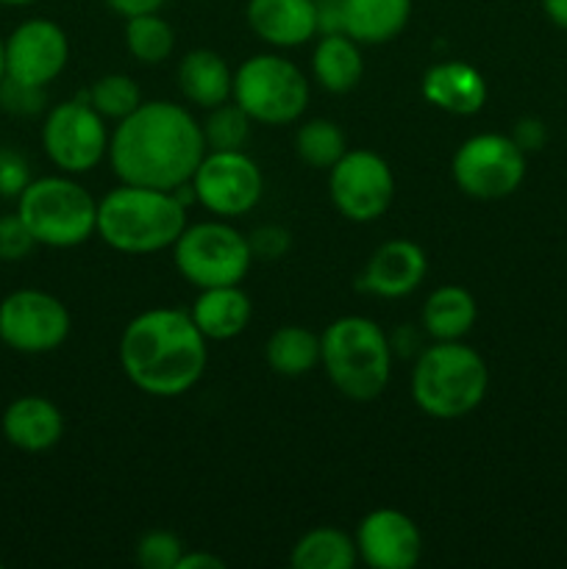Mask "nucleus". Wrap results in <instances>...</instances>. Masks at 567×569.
<instances>
[{"label":"nucleus","instance_id":"27","mask_svg":"<svg viewBox=\"0 0 567 569\" xmlns=\"http://www.w3.org/2000/svg\"><path fill=\"white\" fill-rule=\"evenodd\" d=\"M122 37H126L128 53L139 64H165L172 56V50H176V28L161 17V11H156V14L128 17Z\"/></svg>","mask_w":567,"mask_h":569},{"label":"nucleus","instance_id":"14","mask_svg":"<svg viewBox=\"0 0 567 569\" xmlns=\"http://www.w3.org/2000/svg\"><path fill=\"white\" fill-rule=\"evenodd\" d=\"M67 61H70V37L59 22L48 17L22 20L6 37V78L31 87H48L67 70Z\"/></svg>","mask_w":567,"mask_h":569},{"label":"nucleus","instance_id":"36","mask_svg":"<svg viewBox=\"0 0 567 569\" xmlns=\"http://www.w3.org/2000/svg\"><path fill=\"white\" fill-rule=\"evenodd\" d=\"M509 137L515 139L517 148L528 156L545 148V142H548V128H545V122L539 120V117H520Z\"/></svg>","mask_w":567,"mask_h":569},{"label":"nucleus","instance_id":"11","mask_svg":"<svg viewBox=\"0 0 567 569\" xmlns=\"http://www.w3.org/2000/svg\"><path fill=\"white\" fill-rule=\"evenodd\" d=\"M195 203L220 220L250 214L265 194L261 167L245 150H206L198 170L189 178Z\"/></svg>","mask_w":567,"mask_h":569},{"label":"nucleus","instance_id":"26","mask_svg":"<svg viewBox=\"0 0 567 569\" xmlns=\"http://www.w3.org/2000/svg\"><path fill=\"white\" fill-rule=\"evenodd\" d=\"M265 361L276 376L300 378L320 367V337L304 326H281L267 337Z\"/></svg>","mask_w":567,"mask_h":569},{"label":"nucleus","instance_id":"24","mask_svg":"<svg viewBox=\"0 0 567 569\" xmlns=\"http://www.w3.org/2000/svg\"><path fill=\"white\" fill-rule=\"evenodd\" d=\"M478 320V303L459 283L437 287L426 298L420 311V326L431 342L465 339Z\"/></svg>","mask_w":567,"mask_h":569},{"label":"nucleus","instance_id":"39","mask_svg":"<svg viewBox=\"0 0 567 569\" xmlns=\"http://www.w3.org/2000/svg\"><path fill=\"white\" fill-rule=\"evenodd\" d=\"M178 569H226V561L217 553H209V550H192V553L183 550Z\"/></svg>","mask_w":567,"mask_h":569},{"label":"nucleus","instance_id":"4","mask_svg":"<svg viewBox=\"0 0 567 569\" xmlns=\"http://www.w3.org/2000/svg\"><path fill=\"white\" fill-rule=\"evenodd\" d=\"M489 367L476 348L461 339L431 342L415 356L409 392L417 409L431 420H461L484 403Z\"/></svg>","mask_w":567,"mask_h":569},{"label":"nucleus","instance_id":"40","mask_svg":"<svg viewBox=\"0 0 567 569\" xmlns=\"http://www.w3.org/2000/svg\"><path fill=\"white\" fill-rule=\"evenodd\" d=\"M539 3H543L545 17H548L556 28H565L567 31V0H539Z\"/></svg>","mask_w":567,"mask_h":569},{"label":"nucleus","instance_id":"15","mask_svg":"<svg viewBox=\"0 0 567 569\" xmlns=\"http://www.w3.org/2000/svg\"><path fill=\"white\" fill-rule=\"evenodd\" d=\"M359 561L372 569H411L422 556V533L409 515L398 509H372L356 526Z\"/></svg>","mask_w":567,"mask_h":569},{"label":"nucleus","instance_id":"18","mask_svg":"<svg viewBox=\"0 0 567 569\" xmlns=\"http://www.w3.org/2000/svg\"><path fill=\"white\" fill-rule=\"evenodd\" d=\"M0 431L11 448L22 453H44L64 437V415L42 395H22L6 406Z\"/></svg>","mask_w":567,"mask_h":569},{"label":"nucleus","instance_id":"25","mask_svg":"<svg viewBox=\"0 0 567 569\" xmlns=\"http://www.w3.org/2000/svg\"><path fill=\"white\" fill-rule=\"evenodd\" d=\"M359 561L356 539L334 526H317L292 545L289 565L295 569H350Z\"/></svg>","mask_w":567,"mask_h":569},{"label":"nucleus","instance_id":"42","mask_svg":"<svg viewBox=\"0 0 567 569\" xmlns=\"http://www.w3.org/2000/svg\"><path fill=\"white\" fill-rule=\"evenodd\" d=\"M37 0H0V6H11V9H22V6H31Z\"/></svg>","mask_w":567,"mask_h":569},{"label":"nucleus","instance_id":"8","mask_svg":"<svg viewBox=\"0 0 567 569\" xmlns=\"http://www.w3.org/2000/svg\"><path fill=\"white\" fill-rule=\"evenodd\" d=\"M170 250L178 276L195 289L242 283L253 264L250 239L220 217L195 226L187 222Z\"/></svg>","mask_w":567,"mask_h":569},{"label":"nucleus","instance_id":"13","mask_svg":"<svg viewBox=\"0 0 567 569\" xmlns=\"http://www.w3.org/2000/svg\"><path fill=\"white\" fill-rule=\"evenodd\" d=\"M328 198L350 222H376L395 200V172L384 156L367 148H348L328 170Z\"/></svg>","mask_w":567,"mask_h":569},{"label":"nucleus","instance_id":"22","mask_svg":"<svg viewBox=\"0 0 567 569\" xmlns=\"http://www.w3.org/2000/svg\"><path fill=\"white\" fill-rule=\"evenodd\" d=\"M365 76L361 44L345 31L320 33L311 50V78L331 94H348Z\"/></svg>","mask_w":567,"mask_h":569},{"label":"nucleus","instance_id":"7","mask_svg":"<svg viewBox=\"0 0 567 569\" xmlns=\"http://www.w3.org/2000/svg\"><path fill=\"white\" fill-rule=\"evenodd\" d=\"M311 87L295 61L256 53L233 70L231 100L259 126H289L306 114Z\"/></svg>","mask_w":567,"mask_h":569},{"label":"nucleus","instance_id":"21","mask_svg":"<svg viewBox=\"0 0 567 569\" xmlns=\"http://www.w3.org/2000/svg\"><path fill=\"white\" fill-rule=\"evenodd\" d=\"M178 89L189 106L209 111L231 100L233 70L217 50H189L178 64Z\"/></svg>","mask_w":567,"mask_h":569},{"label":"nucleus","instance_id":"23","mask_svg":"<svg viewBox=\"0 0 567 569\" xmlns=\"http://www.w3.org/2000/svg\"><path fill=\"white\" fill-rule=\"evenodd\" d=\"M411 20V0H342V31L359 44H387Z\"/></svg>","mask_w":567,"mask_h":569},{"label":"nucleus","instance_id":"17","mask_svg":"<svg viewBox=\"0 0 567 569\" xmlns=\"http://www.w3.org/2000/svg\"><path fill=\"white\" fill-rule=\"evenodd\" d=\"M245 20L256 39L278 50L300 48L320 37L315 0H248Z\"/></svg>","mask_w":567,"mask_h":569},{"label":"nucleus","instance_id":"16","mask_svg":"<svg viewBox=\"0 0 567 569\" xmlns=\"http://www.w3.org/2000/svg\"><path fill=\"white\" fill-rule=\"evenodd\" d=\"M428 276L426 250L411 239H389L367 259L356 287L381 300H398L415 292Z\"/></svg>","mask_w":567,"mask_h":569},{"label":"nucleus","instance_id":"41","mask_svg":"<svg viewBox=\"0 0 567 569\" xmlns=\"http://www.w3.org/2000/svg\"><path fill=\"white\" fill-rule=\"evenodd\" d=\"M6 78V39L0 37V83H3Z\"/></svg>","mask_w":567,"mask_h":569},{"label":"nucleus","instance_id":"3","mask_svg":"<svg viewBox=\"0 0 567 569\" xmlns=\"http://www.w3.org/2000/svg\"><path fill=\"white\" fill-rule=\"evenodd\" d=\"M187 228V203L176 192L122 183L98 200V233L111 250L148 256L170 250Z\"/></svg>","mask_w":567,"mask_h":569},{"label":"nucleus","instance_id":"5","mask_svg":"<svg viewBox=\"0 0 567 569\" xmlns=\"http://www.w3.org/2000/svg\"><path fill=\"white\" fill-rule=\"evenodd\" d=\"M389 333L365 315L337 317L320 333V367L342 398L370 403L392 378Z\"/></svg>","mask_w":567,"mask_h":569},{"label":"nucleus","instance_id":"33","mask_svg":"<svg viewBox=\"0 0 567 569\" xmlns=\"http://www.w3.org/2000/svg\"><path fill=\"white\" fill-rule=\"evenodd\" d=\"M37 248L20 214H0V261H22Z\"/></svg>","mask_w":567,"mask_h":569},{"label":"nucleus","instance_id":"32","mask_svg":"<svg viewBox=\"0 0 567 569\" xmlns=\"http://www.w3.org/2000/svg\"><path fill=\"white\" fill-rule=\"evenodd\" d=\"M44 103H48L44 87H31V83L14 81V78H3V83H0V106L9 114L33 117L44 111Z\"/></svg>","mask_w":567,"mask_h":569},{"label":"nucleus","instance_id":"28","mask_svg":"<svg viewBox=\"0 0 567 569\" xmlns=\"http://www.w3.org/2000/svg\"><path fill=\"white\" fill-rule=\"evenodd\" d=\"M345 150H348L345 131L326 117L300 122L298 131H295V153L304 164L315 167V170H331L342 159Z\"/></svg>","mask_w":567,"mask_h":569},{"label":"nucleus","instance_id":"35","mask_svg":"<svg viewBox=\"0 0 567 569\" xmlns=\"http://www.w3.org/2000/svg\"><path fill=\"white\" fill-rule=\"evenodd\" d=\"M250 250H253V259H281L284 253L289 250L292 244V237H289L287 228L281 226H261L250 233Z\"/></svg>","mask_w":567,"mask_h":569},{"label":"nucleus","instance_id":"38","mask_svg":"<svg viewBox=\"0 0 567 569\" xmlns=\"http://www.w3.org/2000/svg\"><path fill=\"white\" fill-rule=\"evenodd\" d=\"M320 33L342 31V0H315Z\"/></svg>","mask_w":567,"mask_h":569},{"label":"nucleus","instance_id":"2","mask_svg":"<svg viewBox=\"0 0 567 569\" xmlns=\"http://www.w3.org/2000/svg\"><path fill=\"white\" fill-rule=\"evenodd\" d=\"M209 339L198 331L189 311L156 306L122 328L117 342L122 376L150 398H181L203 378Z\"/></svg>","mask_w":567,"mask_h":569},{"label":"nucleus","instance_id":"12","mask_svg":"<svg viewBox=\"0 0 567 569\" xmlns=\"http://www.w3.org/2000/svg\"><path fill=\"white\" fill-rule=\"evenodd\" d=\"M70 331V309L44 289H14L0 300V342L14 353H53Z\"/></svg>","mask_w":567,"mask_h":569},{"label":"nucleus","instance_id":"10","mask_svg":"<svg viewBox=\"0 0 567 569\" xmlns=\"http://www.w3.org/2000/svg\"><path fill=\"white\" fill-rule=\"evenodd\" d=\"M454 183L472 200H504L526 178V153L506 133H476L450 159Z\"/></svg>","mask_w":567,"mask_h":569},{"label":"nucleus","instance_id":"30","mask_svg":"<svg viewBox=\"0 0 567 569\" xmlns=\"http://www.w3.org/2000/svg\"><path fill=\"white\" fill-rule=\"evenodd\" d=\"M250 120L233 100L209 109L206 122H200L206 139V150H242L250 137Z\"/></svg>","mask_w":567,"mask_h":569},{"label":"nucleus","instance_id":"43","mask_svg":"<svg viewBox=\"0 0 567 569\" xmlns=\"http://www.w3.org/2000/svg\"><path fill=\"white\" fill-rule=\"evenodd\" d=\"M0 567H3V565H0Z\"/></svg>","mask_w":567,"mask_h":569},{"label":"nucleus","instance_id":"19","mask_svg":"<svg viewBox=\"0 0 567 569\" xmlns=\"http://www.w3.org/2000/svg\"><path fill=\"white\" fill-rule=\"evenodd\" d=\"M420 92L428 106L445 114L470 117L484 109L489 89L481 72L467 61H437L422 76Z\"/></svg>","mask_w":567,"mask_h":569},{"label":"nucleus","instance_id":"29","mask_svg":"<svg viewBox=\"0 0 567 569\" xmlns=\"http://www.w3.org/2000/svg\"><path fill=\"white\" fill-rule=\"evenodd\" d=\"M83 98L92 103V109L98 111L103 120L120 122L122 117H128L131 111H137L142 106V89L126 72H109V76H100L92 87L87 89Z\"/></svg>","mask_w":567,"mask_h":569},{"label":"nucleus","instance_id":"34","mask_svg":"<svg viewBox=\"0 0 567 569\" xmlns=\"http://www.w3.org/2000/svg\"><path fill=\"white\" fill-rule=\"evenodd\" d=\"M28 183H31V167L26 156L17 150H0V198L17 200Z\"/></svg>","mask_w":567,"mask_h":569},{"label":"nucleus","instance_id":"31","mask_svg":"<svg viewBox=\"0 0 567 569\" xmlns=\"http://www.w3.org/2000/svg\"><path fill=\"white\" fill-rule=\"evenodd\" d=\"M183 542L178 533L153 528L142 533L137 542V565L142 569H178V561L183 556Z\"/></svg>","mask_w":567,"mask_h":569},{"label":"nucleus","instance_id":"37","mask_svg":"<svg viewBox=\"0 0 567 569\" xmlns=\"http://www.w3.org/2000/svg\"><path fill=\"white\" fill-rule=\"evenodd\" d=\"M106 6H109L115 14H120L122 20H128V17L139 14H156V11L165 9L167 0H106Z\"/></svg>","mask_w":567,"mask_h":569},{"label":"nucleus","instance_id":"1","mask_svg":"<svg viewBox=\"0 0 567 569\" xmlns=\"http://www.w3.org/2000/svg\"><path fill=\"white\" fill-rule=\"evenodd\" d=\"M206 156L203 128L172 100H142L109 137V167L122 183L176 192L189 183Z\"/></svg>","mask_w":567,"mask_h":569},{"label":"nucleus","instance_id":"9","mask_svg":"<svg viewBox=\"0 0 567 569\" xmlns=\"http://www.w3.org/2000/svg\"><path fill=\"white\" fill-rule=\"evenodd\" d=\"M106 120L92 109L87 98H70L44 111L39 139L56 170L67 176H87L109 156Z\"/></svg>","mask_w":567,"mask_h":569},{"label":"nucleus","instance_id":"6","mask_svg":"<svg viewBox=\"0 0 567 569\" xmlns=\"http://www.w3.org/2000/svg\"><path fill=\"white\" fill-rule=\"evenodd\" d=\"M17 214L42 248L70 250L98 233V200L67 172L31 178L17 198Z\"/></svg>","mask_w":567,"mask_h":569},{"label":"nucleus","instance_id":"20","mask_svg":"<svg viewBox=\"0 0 567 569\" xmlns=\"http://www.w3.org/2000/svg\"><path fill=\"white\" fill-rule=\"evenodd\" d=\"M187 311L209 342H228L250 326L253 303L239 283H228V287L198 289V298Z\"/></svg>","mask_w":567,"mask_h":569}]
</instances>
